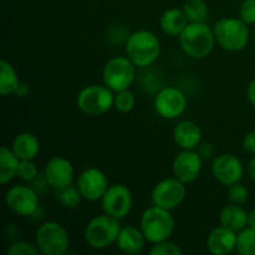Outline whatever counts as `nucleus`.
Returning a JSON list of instances; mask_svg holds the SVG:
<instances>
[{
    "mask_svg": "<svg viewBox=\"0 0 255 255\" xmlns=\"http://www.w3.org/2000/svg\"><path fill=\"white\" fill-rule=\"evenodd\" d=\"M4 234L6 237L7 241L14 242L19 239L20 236V229L16 223H7L4 228Z\"/></svg>",
    "mask_w": 255,
    "mask_h": 255,
    "instance_id": "c9c22d12",
    "label": "nucleus"
},
{
    "mask_svg": "<svg viewBox=\"0 0 255 255\" xmlns=\"http://www.w3.org/2000/svg\"><path fill=\"white\" fill-rule=\"evenodd\" d=\"M248 227L255 229V208L248 212Z\"/></svg>",
    "mask_w": 255,
    "mask_h": 255,
    "instance_id": "ea45409f",
    "label": "nucleus"
},
{
    "mask_svg": "<svg viewBox=\"0 0 255 255\" xmlns=\"http://www.w3.org/2000/svg\"><path fill=\"white\" fill-rule=\"evenodd\" d=\"M248 174L255 182V156L248 162Z\"/></svg>",
    "mask_w": 255,
    "mask_h": 255,
    "instance_id": "58836bf2",
    "label": "nucleus"
},
{
    "mask_svg": "<svg viewBox=\"0 0 255 255\" xmlns=\"http://www.w3.org/2000/svg\"><path fill=\"white\" fill-rule=\"evenodd\" d=\"M35 243L41 254L64 255L70 248L69 232L59 222H44L36 229Z\"/></svg>",
    "mask_w": 255,
    "mask_h": 255,
    "instance_id": "423d86ee",
    "label": "nucleus"
},
{
    "mask_svg": "<svg viewBox=\"0 0 255 255\" xmlns=\"http://www.w3.org/2000/svg\"><path fill=\"white\" fill-rule=\"evenodd\" d=\"M10 147L20 161H29L39 154L40 141L31 132H21L15 137Z\"/></svg>",
    "mask_w": 255,
    "mask_h": 255,
    "instance_id": "aec40b11",
    "label": "nucleus"
},
{
    "mask_svg": "<svg viewBox=\"0 0 255 255\" xmlns=\"http://www.w3.org/2000/svg\"><path fill=\"white\" fill-rule=\"evenodd\" d=\"M237 253L241 255H255V229L246 227L237 236Z\"/></svg>",
    "mask_w": 255,
    "mask_h": 255,
    "instance_id": "bb28decb",
    "label": "nucleus"
},
{
    "mask_svg": "<svg viewBox=\"0 0 255 255\" xmlns=\"http://www.w3.org/2000/svg\"><path fill=\"white\" fill-rule=\"evenodd\" d=\"M243 148L247 153L255 156V129L248 132L243 138Z\"/></svg>",
    "mask_w": 255,
    "mask_h": 255,
    "instance_id": "f704fd0d",
    "label": "nucleus"
},
{
    "mask_svg": "<svg viewBox=\"0 0 255 255\" xmlns=\"http://www.w3.org/2000/svg\"><path fill=\"white\" fill-rule=\"evenodd\" d=\"M239 17L246 24H255V0H243L239 6Z\"/></svg>",
    "mask_w": 255,
    "mask_h": 255,
    "instance_id": "473e14b6",
    "label": "nucleus"
},
{
    "mask_svg": "<svg viewBox=\"0 0 255 255\" xmlns=\"http://www.w3.org/2000/svg\"><path fill=\"white\" fill-rule=\"evenodd\" d=\"M101 208L104 213L122 219L129 214L133 207V194L131 189L122 183L110 184L106 193L101 198Z\"/></svg>",
    "mask_w": 255,
    "mask_h": 255,
    "instance_id": "1a4fd4ad",
    "label": "nucleus"
},
{
    "mask_svg": "<svg viewBox=\"0 0 255 255\" xmlns=\"http://www.w3.org/2000/svg\"><path fill=\"white\" fill-rule=\"evenodd\" d=\"M56 199L65 208L75 209L81 204V201L84 198H82L77 186L69 184L64 188L56 189Z\"/></svg>",
    "mask_w": 255,
    "mask_h": 255,
    "instance_id": "a878e982",
    "label": "nucleus"
},
{
    "mask_svg": "<svg viewBox=\"0 0 255 255\" xmlns=\"http://www.w3.org/2000/svg\"><path fill=\"white\" fill-rule=\"evenodd\" d=\"M173 141L181 149H196L202 142V129L191 120L179 121L173 128Z\"/></svg>",
    "mask_w": 255,
    "mask_h": 255,
    "instance_id": "a211bd4d",
    "label": "nucleus"
},
{
    "mask_svg": "<svg viewBox=\"0 0 255 255\" xmlns=\"http://www.w3.org/2000/svg\"><path fill=\"white\" fill-rule=\"evenodd\" d=\"M29 92H30V86L29 85L26 84V82H20V85L19 86H17V89H16V91H15V96H17V97H25V96H27V95H29Z\"/></svg>",
    "mask_w": 255,
    "mask_h": 255,
    "instance_id": "4c0bfd02",
    "label": "nucleus"
},
{
    "mask_svg": "<svg viewBox=\"0 0 255 255\" xmlns=\"http://www.w3.org/2000/svg\"><path fill=\"white\" fill-rule=\"evenodd\" d=\"M75 169L71 162L61 156H54L46 162L44 168V178L47 186L56 189L72 184Z\"/></svg>",
    "mask_w": 255,
    "mask_h": 255,
    "instance_id": "dca6fc26",
    "label": "nucleus"
},
{
    "mask_svg": "<svg viewBox=\"0 0 255 255\" xmlns=\"http://www.w3.org/2000/svg\"><path fill=\"white\" fill-rule=\"evenodd\" d=\"M219 223L227 228L239 232L248 227V212L239 204L231 203L224 206L219 212Z\"/></svg>",
    "mask_w": 255,
    "mask_h": 255,
    "instance_id": "4be33fe9",
    "label": "nucleus"
},
{
    "mask_svg": "<svg viewBox=\"0 0 255 255\" xmlns=\"http://www.w3.org/2000/svg\"><path fill=\"white\" fill-rule=\"evenodd\" d=\"M115 92L106 85H89L76 97L77 109L87 116H101L114 107Z\"/></svg>",
    "mask_w": 255,
    "mask_h": 255,
    "instance_id": "0eeeda50",
    "label": "nucleus"
},
{
    "mask_svg": "<svg viewBox=\"0 0 255 255\" xmlns=\"http://www.w3.org/2000/svg\"><path fill=\"white\" fill-rule=\"evenodd\" d=\"M20 159L12 152L11 147L2 146L0 149V183H10L16 177Z\"/></svg>",
    "mask_w": 255,
    "mask_h": 255,
    "instance_id": "5701e85b",
    "label": "nucleus"
},
{
    "mask_svg": "<svg viewBox=\"0 0 255 255\" xmlns=\"http://www.w3.org/2000/svg\"><path fill=\"white\" fill-rule=\"evenodd\" d=\"M188 24L189 20L187 19L183 9H177V7L166 10L159 19V26L162 31L173 37H179Z\"/></svg>",
    "mask_w": 255,
    "mask_h": 255,
    "instance_id": "412c9836",
    "label": "nucleus"
},
{
    "mask_svg": "<svg viewBox=\"0 0 255 255\" xmlns=\"http://www.w3.org/2000/svg\"><path fill=\"white\" fill-rule=\"evenodd\" d=\"M146 242V237L139 227L126 226L121 228L115 244L122 253L134 255L143 251Z\"/></svg>",
    "mask_w": 255,
    "mask_h": 255,
    "instance_id": "6ab92c4d",
    "label": "nucleus"
},
{
    "mask_svg": "<svg viewBox=\"0 0 255 255\" xmlns=\"http://www.w3.org/2000/svg\"><path fill=\"white\" fill-rule=\"evenodd\" d=\"M183 11L189 22H206L209 9L204 0H186Z\"/></svg>",
    "mask_w": 255,
    "mask_h": 255,
    "instance_id": "393cba45",
    "label": "nucleus"
},
{
    "mask_svg": "<svg viewBox=\"0 0 255 255\" xmlns=\"http://www.w3.org/2000/svg\"><path fill=\"white\" fill-rule=\"evenodd\" d=\"M5 203L12 213L21 217H31L39 209V194L26 184H15L7 189Z\"/></svg>",
    "mask_w": 255,
    "mask_h": 255,
    "instance_id": "9b49d317",
    "label": "nucleus"
},
{
    "mask_svg": "<svg viewBox=\"0 0 255 255\" xmlns=\"http://www.w3.org/2000/svg\"><path fill=\"white\" fill-rule=\"evenodd\" d=\"M136 106V96L129 89L115 92L114 107L121 114H128Z\"/></svg>",
    "mask_w": 255,
    "mask_h": 255,
    "instance_id": "cd10ccee",
    "label": "nucleus"
},
{
    "mask_svg": "<svg viewBox=\"0 0 255 255\" xmlns=\"http://www.w3.org/2000/svg\"><path fill=\"white\" fill-rule=\"evenodd\" d=\"M186 196V184L173 176L159 181L152 191L151 198L153 206L173 211L183 203Z\"/></svg>",
    "mask_w": 255,
    "mask_h": 255,
    "instance_id": "9d476101",
    "label": "nucleus"
},
{
    "mask_svg": "<svg viewBox=\"0 0 255 255\" xmlns=\"http://www.w3.org/2000/svg\"><path fill=\"white\" fill-rule=\"evenodd\" d=\"M120 219L109 214H99L87 222L84 231V239L92 249H105L116 242L121 231Z\"/></svg>",
    "mask_w": 255,
    "mask_h": 255,
    "instance_id": "39448f33",
    "label": "nucleus"
},
{
    "mask_svg": "<svg viewBox=\"0 0 255 255\" xmlns=\"http://www.w3.org/2000/svg\"><path fill=\"white\" fill-rule=\"evenodd\" d=\"M212 174L223 186L229 187L242 181L244 167L241 159L232 153H221L212 162Z\"/></svg>",
    "mask_w": 255,
    "mask_h": 255,
    "instance_id": "ddd939ff",
    "label": "nucleus"
},
{
    "mask_svg": "<svg viewBox=\"0 0 255 255\" xmlns=\"http://www.w3.org/2000/svg\"><path fill=\"white\" fill-rule=\"evenodd\" d=\"M216 42L213 29L206 22H189L179 35L182 50L191 59L199 60L209 56Z\"/></svg>",
    "mask_w": 255,
    "mask_h": 255,
    "instance_id": "f03ea898",
    "label": "nucleus"
},
{
    "mask_svg": "<svg viewBox=\"0 0 255 255\" xmlns=\"http://www.w3.org/2000/svg\"><path fill=\"white\" fill-rule=\"evenodd\" d=\"M154 109L166 120L178 119L187 109V96L178 87H163L154 97Z\"/></svg>",
    "mask_w": 255,
    "mask_h": 255,
    "instance_id": "f8f14e48",
    "label": "nucleus"
},
{
    "mask_svg": "<svg viewBox=\"0 0 255 255\" xmlns=\"http://www.w3.org/2000/svg\"><path fill=\"white\" fill-rule=\"evenodd\" d=\"M213 31L217 44L226 51H242L248 45L249 27L241 17H222L214 24Z\"/></svg>",
    "mask_w": 255,
    "mask_h": 255,
    "instance_id": "20e7f679",
    "label": "nucleus"
},
{
    "mask_svg": "<svg viewBox=\"0 0 255 255\" xmlns=\"http://www.w3.org/2000/svg\"><path fill=\"white\" fill-rule=\"evenodd\" d=\"M21 80L19 79L14 65L6 60L0 61V94L2 96L15 94Z\"/></svg>",
    "mask_w": 255,
    "mask_h": 255,
    "instance_id": "b1692460",
    "label": "nucleus"
},
{
    "mask_svg": "<svg viewBox=\"0 0 255 255\" xmlns=\"http://www.w3.org/2000/svg\"><path fill=\"white\" fill-rule=\"evenodd\" d=\"M171 212L161 207L152 206L142 213L139 228L143 232L147 242L156 244L171 238L176 227Z\"/></svg>",
    "mask_w": 255,
    "mask_h": 255,
    "instance_id": "7ed1b4c3",
    "label": "nucleus"
},
{
    "mask_svg": "<svg viewBox=\"0 0 255 255\" xmlns=\"http://www.w3.org/2000/svg\"><path fill=\"white\" fill-rule=\"evenodd\" d=\"M253 36H254V39H255V29H254V32H253Z\"/></svg>",
    "mask_w": 255,
    "mask_h": 255,
    "instance_id": "a19ab883",
    "label": "nucleus"
},
{
    "mask_svg": "<svg viewBox=\"0 0 255 255\" xmlns=\"http://www.w3.org/2000/svg\"><path fill=\"white\" fill-rule=\"evenodd\" d=\"M203 159L196 149H182L176 154L172 163L173 176L184 184L193 183L199 178Z\"/></svg>",
    "mask_w": 255,
    "mask_h": 255,
    "instance_id": "4468645a",
    "label": "nucleus"
},
{
    "mask_svg": "<svg viewBox=\"0 0 255 255\" xmlns=\"http://www.w3.org/2000/svg\"><path fill=\"white\" fill-rule=\"evenodd\" d=\"M227 198H228V201L231 202V203L242 206V204H244L247 201H248L249 192L246 186H243L241 182H238V183H234L228 187Z\"/></svg>",
    "mask_w": 255,
    "mask_h": 255,
    "instance_id": "7c9ffc66",
    "label": "nucleus"
},
{
    "mask_svg": "<svg viewBox=\"0 0 255 255\" xmlns=\"http://www.w3.org/2000/svg\"><path fill=\"white\" fill-rule=\"evenodd\" d=\"M238 232L224 226H218L207 237V249L214 255H227L236 251Z\"/></svg>",
    "mask_w": 255,
    "mask_h": 255,
    "instance_id": "f3484780",
    "label": "nucleus"
},
{
    "mask_svg": "<svg viewBox=\"0 0 255 255\" xmlns=\"http://www.w3.org/2000/svg\"><path fill=\"white\" fill-rule=\"evenodd\" d=\"M196 151L198 152V154L202 157V159H203V161L212 158V157L214 156V153H216L214 144L209 143V142H203V141H202L201 144L197 147Z\"/></svg>",
    "mask_w": 255,
    "mask_h": 255,
    "instance_id": "72a5a7b5",
    "label": "nucleus"
},
{
    "mask_svg": "<svg viewBox=\"0 0 255 255\" xmlns=\"http://www.w3.org/2000/svg\"><path fill=\"white\" fill-rule=\"evenodd\" d=\"M39 253L40 251L36 243L22 241V239L10 242L6 248L7 255H37Z\"/></svg>",
    "mask_w": 255,
    "mask_h": 255,
    "instance_id": "c85d7f7f",
    "label": "nucleus"
},
{
    "mask_svg": "<svg viewBox=\"0 0 255 255\" xmlns=\"http://www.w3.org/2000/svg\"><path fill=\"white\" fill-rule=\"evenodd\" d=\"M126 56L139 69L149 67L161 56V41L149 30H137L132 32L125 44Z\"/></svg>",
    "mask_w": 255,
    "mask_h": 255,
    "instance_id": "f257e3e1",
    "label": "nucleus"
},
{
    "mask_svg": "<svg viewBox=\"0 0 255 255\" xmlns=\"http://www.w3.org/2000/svg\"><path fill=\"white\" fill-rule=\"evenodd\" d=\"M149 254L152 255H182L183 249L181 248L179 244L172 241H164L161 243L153 244V247L149 251Z\"/></svg>",
    "mask_w": 255,
    "mask_h": 255,
    "instance_id": "2f4dec72",
    "label": "nucleus"
},
{
    "mask_svg": "<svg viewBox=\"0 0 255 255\" xmlns=\"http://www.w3.org/2000/svg\"><path fill=\"white\" fill-rule=\"evenodd\" d=\"M76 186L85 201L97 202L101 201L110 184L106 174L101 169L91 167L81 172Z\"/></svg>",
    "mask_w": 255,
    "mask_h": 255,
    "instance_id": "2eb2a0df",
    "label": "nucleus"
},
{
    "mask_svg": "<svg viewBox=\"0 0 255 255\" xmlns=\"http://www.w3.org/2000/svg\"><path fill=\"white\" fill-rule=\"evenodd\" d=\"M136 69L127 56L111 57L102 69V82L114 92L129 89L136 80Z\"/></svg>",
    "mask_w": 255,
    "mask_h": 255,
    "instance_id": "6e6552de",
    "label": "nucleus"
},
{
    "mask_svg": "<svg viewBox=\"0 0 255 255\" xmlns=\"http://www.w3.org/2000/svg\"><path fill=\"white\" fill-rule=\"evenodd\" d=\"M16 177L19 179H21L22 182H26V183L34 182L39 177V169H37V166L35 164L34 159L20 161Z\"/></svg>",
    "mask_w": 255,
    "mask_h": 255,
    "instance_id": "c756f323",
    "label": "nucleus"
},
{
    "mask_svg": "<svg viewBox=\"0 0 255 255\" xmlns=\"http://www.w3.org/2000/svg\"><path fill=\"white\" fill-rule=\"evenodd\" d=\"M247 97H248V101L251 102L252 106L255 109V79L252 80L247 86Z\"/></svg>",
    "mask_w": 255,
    "mask_h": 255,
    "instance_id": "e433bc0d",
    "label": "nucleus"
}]
</instances>
